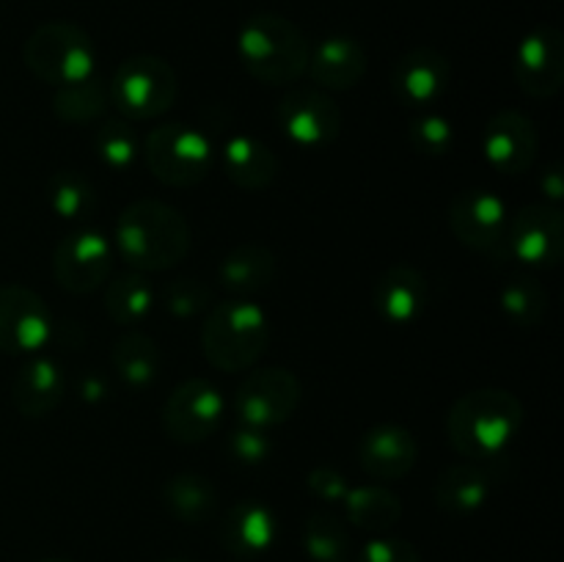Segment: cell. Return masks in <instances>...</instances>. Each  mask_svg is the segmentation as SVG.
<instances>
[{
    "label": "cell",
    "instance_id": "obj_3",
    "mask_svg": "<svg viewBox=\"0 0 564 562\" xmlns=\"http://www.w3.org/2000/svg\"><path fill=\"white\" fill-rule=\"evenodd\" d=\"M235 47L242 69L264 86L295 83L297 77L306 75L308 55H312L306 33L290 17L273 11L248 17L237 31Z\"/></svg>",
    "mask_w": 564,
    "mask_h": 562
},
{
    "label": "cell",
    "instance_id": "obj_23",
    "mask_svg": "<svg viewBox=\"0 0 564 562\" xmlns=\"http://www.w3.org/2000/svg\"><path fill=\"white\" fill-rule=\"evenodd\" d=\"M64 397V372L53 358H31L11 383V402L25 419H42L58 408Z\"/></svg>",
    "mask_w": 564,
    "mask_h": 562
},
{
    "label": "cell",
    "instance_id": "obj_39",
    "mask_svg": "<svg viewBox=\"0 0 564 562\" xmlns=\"http://www.w3.org/2000/svg\"><path fill=\"white\" fill-rule=\"evenodd\" d=\"M306 485L308 490L323 501H345L347 490H350V483H347L345 474H339L330 466L312 468L306 477Z\"/></svg>",
    "mask_w": 564,
    "mask_h": 562
},
{
    "label": "cell",
    "instance_id": "obj_13",
    "mask_svg": "<svg viewBox=\"0 0 564 562\" xmlns=\"http://www.w3.org/2000/svg\"><path fill=\"white\" fill-rule=\"evenodd\" d=\"M53 336V314L44 298L22 284H0V353H36Z\"/></svg>",
    "mask_w": 564,
    "mask_h": 562
},
{
    "label": "cell",
    "instance_id": "obj_21",
    "mask_svg": "<svg viewBox=\"0 0 564 562\" xmlns=\"http://www.w3.org/2000/svg\"><path fill=\"white\" fill-rule=\"evenodd\" d=\"M220 165H224V174L231 185H237L240 191L259 193L273 185L275 176H279L281 160L262 138L240 132V136H231L224 143Z\"/></svg>",
    "mask_w": 564,
    "mask_h": 562
},
{
    "label": "cell",
    "instance_id": "obj_12",
    "mask_svg": "<svg viewBox=\"0 0 564 562\" xmlns=\"http://www.w3.org/2000/svg\"><path fill=\"white\" fill-rule=\"evenodd\" d=\"M226 400L207 378H191L176 386L163 406V430L176 444H202L220 428Z\"/></svg>",
    "mask_w": 564,
    "mask_h": 562
},
{
    "label": "cell",
    "instance_id": "obj_11",
    "mask_svg": "<svg viewBox=\"0 0 564 562\" xmlns=\"http://www.w3.org/2000/svg\"><path fill=\"white\" fill-rule=\"evenodd\" d=\"M275 121L297 147L323 149L339 138L345 116L328 91L317 86H297L279 99Z\"/></svg>",
    "mask_w": 564,
    "mask_h": 562
},
{
    "label": "cell",
    "instance_id": "obj_20",
    "mask_svg": "<svg viewBox=\"0 0 564 562\" xmlns=\"http://www.w3.org/2000/svg\"><path fill=\"white\" fill-rule=\"evenodd\" d=\"M375 309L391 325H408L422 317L430 301V284L413 264L397 262L375 284Z\"/></svg>",
    "mask_w": 564,
    "mask_h": 562
},
{
    "label": "cell",
    "instance_id": "obj_25",
    "mask_svg": "<svg viewBox=\"0 0 564 562\" xmlns=\"http://www.w3.org/2000/svg\"><path fill=\"white\" fill-rule=\"evenodd\" d=\"M275 253L262 242H240L231 248L218 268V281L224 290L235 292V295L246 298L253 292H262L275 279Z\"/></svg>",
    "mask_w": 564,
    "mask_h": 562
},
{
    "label": "cell",
    "instance_id": "obj_7",
    "mask_svg": "<svg viewBox=\"0 0 564 562\" xmlns=\"http://www.w3.org/2000/svg\"><path fill=\"white\" fill-rule=\"evenodd\" d=\"M108 88L110 105H116L127 119L147 121L174 108L180 97V77L160 55L138 53L116 66Z\"/></svg>",
    "mask_w": 564,
    "mask_h": 562
},
{
    "label": "cell",
    "instance_id": "obj_28",
    "mask_svg": "<svg viewBox=\"0 0 564 562\" xmlns=\"http://www.w3.org/2000/svg\"><path fill=\"white\" fill-rule=\"evenodd\" d=\"M165 507L185 523H204L218 510V490L202 474H174L163 488Z\"/></svg>",
    "mask_w": 564,
    "mask_h": 562
},
{
    "label": "cell",
    "instance_id": "obj_35",
    "mask_svg": "<svg viewBox=\"0 0 564 562\" xmlns=\"http://www.w3.org/2000/svg\"><path fill=\"white\" fill-rule=\"evenodd\" d=\"M408 138H411V147L419 154H424V158H441L455 143V127H452V121L446 116L424 110L408 127Z\"/></svg>",
    "mask_w": 564,
    "mask_h": 562
},
{
    "label": "cell",
    "instance_id": "obj_34",
    "mask_svg": "<svg viewBox=\"0 0 564 562\" xmlns=\"http://www.w3.org/2000/svg\"><path fill=\"white\" fill-rule=\"evenodd\" d=\"M94 149L99 163L110 171H127L135 163L138 138L127 119H105L94 132Z\"/></svg>",
    "mask_w": 564,
    "mask_h": 562
},
{
    "label": "cell",
    "instance_id": "obj_5",
    "mask_svg": "<svg viewBox=\"0 0 564 562\" xmlns=\"http://www.w3.org/2000/svg\"><path fill=\"white\" fill-rule=\"evenodd\" d=\"M22 58L33 77L50 86H72L97 75V47L86 28L66 20L39 25L25 39Z\"/></svg>",
    "mask_w": 564,
    "mask_h": 562
},
{
    "label": "cell",
    "instance_id": "obj_4",
    "mask_svg": "<svg viewBox=\"0 0 564 562\" xmlns=\"http://www.w3.org/2000/svg\"><path fill=\"white\" fill-rule=\"evenodd\" d=\"M270 320L248 298L215 303L202 325L204 358L220 372H246L264 356Z\"/></svg>",
    "mask_w": 564,
    "mask_h": 562
},
{
    "label": "cell",
    "instance_id": "obj_22",
    "mask_svg": "<svg viewBox=\"0 0 564 562\" xmlns=\"http://www.w3.org/2000/svg\"><path fill=\"white\" fill-rule=\"evenodd\" d=\"M275 538H279V518L262 501H240L226 512L220 523V543L231 554H262L275 543Z\"/></svg>",
    "mask_w": 564,
    "mask_h": 562
},
{
    "label": "cell",
    "instance_id": "obj_14",
    "mask_svg": "<svg viewBox=\"0 0 564 562\" xmlns=\"http://www.w3.org/2000/svg\"><path fill=\"white\" fill-rule=\"evenodd\" d=\"M510 253L532 268H556L564 253V218L556 204H527L507 224Z\"/></svg>",
    "mask_w": 564,
    "mask_h": 562
},
{
    "label": "cell",
    "instance_id": "obj_30",
    "mask_svg": "<svg viewBox=\"0 0 564 562\" xmlns=\"http://www.w3.org/2000/svg\"><path fill=\"white\" fill-rule=\"evenodd\" d=\"M110 105V88L99 75L86 77L72 86L55 88L53 110L66 125H91L102 119Z\"/></svg>",
    "mask_w": 564,
    "mask_h": 562
},
{
    "label": "cell",
    "instance_id": "obj_9",
    "mask_svg": "<svg viewBox=\"0 0 564 562\" xmlns=\"http://www.w3.org/2000/svg\"><path fill=\"white\" fill-rule=\"evenodd\" d=\"M507 215L505 202L485 187L460 191L449 204V226L457 242L471 251L485 253L490 259H510V242H507Z\"/></svg>",
    "mask_w": 564,
    "mask_h": 562
},
{
    "label": "cell",
    "instance_id": "obj_18",
    "mask_svg": "<svg viewBox=\"0 0 564 562\" xmlns=\"http://www.w3.org/2000/svg\"><path fill=\"white\" fill-rule=\"evenodd\" d=\"M369 69V55L364 44L352 36L323 39L308 55V77L323 91H350L364 80Z\"/></svg>",
    "mask_w": 564,
    "mask_h": 562
},
{
    "label": "cell",
    "instance_id": "obj_37",
    "mask_svg": "<svg viewBox=\"0 0 564 562\" xmlns=\"http://www.w3.org/2000/svg\"><path fill=\"white\" fill-rule=\"evenodd\" d=\"M229 452L235 455L237 463L259 466V463L268 461L270 452H273V441H270L268 430L240 424V428L229 435Z\"/></svg>",
    "mask_w": 564,
    "mask_h": 562
},
{
    "label": "cell",
    "instance_id": "obj_16",
    "mask_svg": "<svg viewBox=\"0 0 564 562\" xmlns=\"http://www.w3.org/2000/svg\"><path fill=\"white\" fill-rule=\"evenodd\" d=\"M540 132L523 110L505 108L494 114L482 132L485 160L507 176L527 174L538 160Z\"/></svg>",
    "mask_w": 564,
    "mask_h": 562
},
{
    "label": "cell",
    "instance_id": "obj_32",
    "mask_svg": "<svg viewBox=\"0 0 564 562\" xmlns=\"http://www.w3.org/2000/svg\"><path fill=\"white\" fill-rule=\"evenodd\" d=\"M499 303L510 323L518 328H534L549 312V292L534 275H516L501 287Z\"/></svg>",
    "mask_w": 564,
    "mask_h": 562
},
{
    "label": "cell",
    "instance_id": "obj_29",
    "mask_svg": "<svg viewBox=\"0 0 564 562\" xmlns=\"http://www.w3.org/2000/svg\"><path fill=\"white\" fill-rule=\"evenodd\" d=\"M154 306V290L143 273H121L105 284V312L116 325L135 328Z\"/></svg>",
    "mask_w": 564,
    "mask_h": 562
},
{
    "label": "cell",
    "instance_id": "obj_42",
    "mask_svg": "<svg viewBox=\"0 0 564 562\" xmlns=\"http://www.w3.org/2000/svg\"><path fill=\"white\" fill-rule=\"evenodd\" d=\"M44 562H72V560H64V556H53V560H44Z\"/></svg>",
    "mask_w": 564,
    "mask_h": 562
},
{
    "label": "cell",
    "instance_id": "obj_33",
    "mask_svg": "<svg viewBox=\"0 0 564 562\" xmlns=\"http://www.w3.org/2000/svg\"><path fill=\"white\" fill-rule=\"evenodd\" d=\"M303 549L312 562H350V534L330 512H312L303 523Z\"/></svg>",
    "mask_w": 564,
    "mask_h": 562
},
{
    "label": "cell",
    "instance_id": "obj_43",
    "mask_svg": "<svg viewBox=\"0 0 564 562\" xmlns=\"http://www.w3.org/2000/svg\"><path fill=\"white\" fill-rule=\"evenodd\" d=\"M163 562H196V560H180V556H174V560H163Z\"/></svg>",
    "mask_w": 564,
    "mask_h": 562
},
{
    "label": "cell",
    "instance_id": "obj_40",
    "mask_svg": "<svg viewBox=\"0 0 564 562\" xmlns=\"http://www.w3.org/2000/svg\"><path fill=\"white\" fill-rule=\"evenodd\" d=\"M540 187H543L545 196L551 198V204H556L564 193V182H562V165L560 163H551L549 169L543 171L540 176Z\"/></svg>",
    "mask_w": 564,
    "mask_h": 562
},
{
    "label": "cell",
    "instance_id": "obj_19",
    "mask_svg": "<svg viewBox=\"0 0 564 562\" xmlns=\"http://www.w3.org/2000/svg\"><path fill=\"white\" fill-rule=\"evenodd\" d=\"M419 461L416 435L400 424H378L358 444V463L375 479H402Z\"/></svg>",
    "mask_w": 564,
    "mask_h": 562
},
{
    "label": "cell",
    "instance_id": "obj_1",
    "mask_svg": "<svg viewBox=\"0 0 564 562\" xmlns=\"http://www.w3.org/2000/svg\"><path fill=\"white\" fill-rule=\"evenodd\" d=\"M191 224L160 198H135L121 209L113 231V251L135 273H163L176 268L191 251Z\"/></svg>",
    "mask_w": 564,
    "mask_h": 562
},
{
    "label": "cell",
    "instance_id": "obj_31",
    "mask_svg": "<svg viewBox=\"0 0 564 562\" xmlns=\"http://www.w3.org/2000/svg\"><path fill=\"white\" fill-rule=\"evenodd\" d=\"M47 204L64 220H86L97 207V191L88 176L77 174V171H55L47 180Z\"/></svg>",
    "mask_w": 564,
    "mask_h": 562
},
{
    "label": "cell",
    "instance_id": "obj_8",
    "mask_svg": "<svg viewBox=\"0 0 564 562\" xmlns=\"http://www.w3.org/2000/svg\"><path fill=\"white\" fill-rule=\"evenodd\" d=\"M301 380L286 367L253 369L235 391V413L240 424L273 430L290 422L301 406Z\"/></svg>",
    "mask_w": 564,
    "mask_h": 562
},
{
    "label": "cell",
    "instance_id": "obj_36",
    "mask_svg": "<svg viewBox=\"0 0 564 562\" xmlns=\"http://www.w3.org/2000/svg\"><path fill=\"white\" fill-rule=\"evenodd\" d=\"M213 290L202 279H174L163 287V306L174 317H196L198 312L209 309Z\"/></svg>",
    "mask_w": 564,
    "mask_h": 562
},
{
    "label": "cell",
    "instance_id": "obj_17",
    "mask_svg": "<svg viewBox=\"0 0 564 562\" xmlns=\"http://www.w3.org/2000/svg\"><path fill=\"white\" fill-rule=\"evenodd\" d=\"M452 83V64L441 50L413 47L397 61L391 91L405 108H427L438 102Z\"/></svg>",
    "mask_w": 564,
    "mask_h": 562
},
{
    "label": "cell",
    "instance_id": "obj_38",
    "mask_svg": "<svg viewBox=\"0 0 564 562\" xmlns=\"http://www.w3.org/2000/svg\"><path fill=\"white\" fill-rule=\"evenodd\" d=\"M356 562H422V556L408 540L378 534V538L364 545Z\"/></svg>",
    "mask_w": 564,
    "mask_h": 562
},
{
    "label": "cell",
    "instance_id": "obj_26",
    "mask_svg": "<svg viewBox=\"0 0 564 562\" xmlns=\"http://www.w3.org/2000/svg\"><path fill=\"white\" fill-rule=\"evenodd\" d=\"M347 521L356 529H367L372 534H383L402 518L400 496L391 494L383 485H356L345 496Z\"/></svg>",
    "mask_w": 564,
    "mask_h": 562
},
{
    "label": "cell",
    "instance_id": "obj_27",
    "mask_svg": "<svg viewBox=\"0 0 564 562\" xmlns=\"http://www.w3.org/2000/svg\"><path fill=\"white\" fill-rule=\"evenodd\" d=\"M113 369L130 389L152 386L160 372V347L143 331L130 328L116 339L113 345Z\"/></svg>",
    "mask_w": 564,
    "mask_h": 562
},
{
    "label": "cell",
    "instance_id": "obj_24",
    "mask_svg": "<svg viewBox=\"0 0 564 562\" xmlns=\"http://www.w3.org/2000/svg\"><path fill=\"white\" fill-rule=\"evenodd\" d=\"M494 494V474L479 461L455 463L444 468L433 485V499L438 510L449 516H468L485 507Z\"/></svg>",
    "mask_w": 564,
    "mask_h": 562
},
{
    "label": "cell",
    "instance_id": "obj_2",
    "mask_svg": "<svg viewBox=\"0 0 564 562\" xmlns=\"http://www.w3.org/2000/svg\"><path fill=\"white\" fill-rule=\"evenodd\" d=\"M523 428V402L507 389L466 391L446 417L449 444L471 461L505 455Z\"/></svg>",
    "mask_w": 564,
    "mask_h": 562
},
{
    "label": "cell",
    "instance_id": "obj_10",
    "mask_svg": "<svg viewBox=\"0 0 564 562\" xmlns=\"http://www.w3.org/2000/svg\"><path fill=\"white\" fill-rule=\"evenodd\" d=\"M113 242L91 229L69 231L53 253V275L69 295H91L113 273Z\"/></svg>",
    "mask_w": 564,
    "mask_h": 562
},
{
    "label": "cell",
    "instance_id": "obj_15",
    "mask_svg": "<svg viewBox=\"0 0 564 562\" xmlns=\"http://www.w3.org/2000/svg\"><path fill=\"white\" fill-rule=\"evenodd\" d=\"M516 80L523 94L551 99L564 83V39L560 28L538 25L518 42Z\"/></svg>",
    "mask_w": 564,
    "mask_h": 562
},
{
    "label": "cell",
    "instance_id": "obj_41",
    "mask_svg": "<svg viewBox=\"0 0 564 562\" xmlns=\"http://www.w3.org/2000/svg\"><path fill=\"white\" fill-rule=\"evenodd\" d=\"M105 391H108V386H105V380H102V378H97V375H88V378H83V383H80V395L86 397L88 402L102 400Z\"/></svg>",
    "mask_w": 564,
    "mask_h": 562
},
{
    "label": "cell",
    "instance_id": "obj_6",
    "mask_svg": "<svg viewBox=\"0 0 564 562\" xmlns=\"http://www.w3.org/2000/svg\"><path fill=\"white\" fill-rule=\"evenodd\" d=\"M143 160H147L149 174L160 185L185 191V187H196L207 180L215 163V149L209 138L196 127L169 121V125H158L147 132Z\"/></svg>",
    "mask_w": 564,
    "mask_h": 562
}]
</instances>
